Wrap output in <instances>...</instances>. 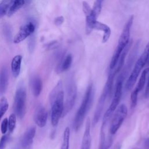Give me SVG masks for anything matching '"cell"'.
<instances>
[{"label": "cell", "instance_id": "ba28073f", "mask_svg": "<svg viewBox=\"0 0 149 149\" xmlns=\"http://www.w3.org/2000/svg\"><path fill=\"white\" fill-rule=\"evenodd\" d=\"M127 114V109L125 104H122L116 108L110 125L109 133L111 135H113L117 132L125 119Z\"/></svg>", "mask_w": 149, "mask_h": 149}, {"label": "cell", "instance_id": "44dd1931", "mask_svg": "<svg viewBox=\"0 0 149 149\" xmlns=\"http://www.w3.org/2000/svg\"><path fill=\"white\" fill-rule=\"evenodd\" d=\"M149 72V68L145 69L143 72L142 73L140 76V77L139 79V82L137 83V86L136 87V88H134L135 90H136L139 93L143 88L145 83H146V75L148 73V72Z\"/></svg>", "mask_w": 149, "mask_h": 149}, {"label": "cell", "instance_id": "277c9868", "mask_svg": "<svg viewBox=\"0 0 149 149\" xmlns=\"http://www.w3.org/2000/svg\"><path fill=\"white\" fill-rule=\"evenodd\" d=\"M15 115L20 119L24 116L26 109V91L22 86H20L15 93L13 102Z\"/></svg>", "mask_w": 149, "mask_h": 149}, {"label": "cell", "instance_id": "3957f363", "mask_svg": "<svg viewBox=\"0 0 149 149\" xmlns=\"http://www.w3.org/2000/svg\"><path fill=\"white\" fill-rule=\"evenodd\" d=\"M148 55H149V42L147 43V44L145 47L142 54L140 56V57L135 63L134 68L126 81L125 86V88L126 90H130L133 87V86L134 85V84L136 83L137 77L141 69L146 65Z\"/></svg>", "mask_w": 149, "mask_h": 149}, {"label": "cell", "instance_id": "ac0fdd59", "mask_svg": "<svg viewBox=\"0 0 149 149\" xmlns=\"http://www.w3.org/2000/svg\"><path fill=\"white\" fill-rule=\"evenodd\" d=\"M31 87L33 95L36 97H38L42 88V82L40 76H36L33 79Z\"/></svg>", "mask_w": 149, "mask_h": 149}, {"label": "cell", "instance_id": "4fadbf2b", "mask_svg": "<svg viewBox=\"0 0 149 149\" xmlns=\"http://www.w3.org/2000/svg\"><path fill=\"white\" fill-rule=\"evenodd\" d=\"M91 121L89 118L86 120L85 129L82 139L81 148L80 149H91V137L90 134Z\"/></svg>", "mask_w": 149, "mask_h": 149}, {"label": "cell", "instance_id": "6da1fadb", "mask_svg": "<svg viewBox=\"0 0 149 149\" xmlns=\"http://www.w3.org/2000/svg\"><path fill=\"white\" fill-rule=\"evenodd\" d=\"M94 92L93 90V84L90 83L84 94L83 101L79 107L73 120V127L75 132L78 131L81 127L86 115L93 101Z\"/></svg>", "mask_w": 149, "mask_h": 149}, {"label": "cell", "instance_id": "d6986e66", "mask_svg": "<svg viewBox=\"0 0 149 149\" xmlns=\"http://www.w3.org/2000/svg\"><path fill=\"white\" fill-rule=\"evenodd\" d=\"M26 1L23 0H15L12 1L11 4L9 8L7 15L8 17L12 16L14 15L17 10H19L22 7L24 6Z\"/></svg>", "mask_w": 149, "mask_h": 149}, {"label": "cell", "instance_id": "f546056e", "mask_svg": "<svg viewBox=\"0 0 149 149\" xmlns=\"http://www.w3.org/2000/svg\"><path fill=\"white\" fill-rule=\"evenodd\" d=\"M64 22V17L62 16H59L54 19V24L56 26L61 25Z\"/></svg>", "mask_w": 149, "mask_h": 149}, {"label": "cell", "instance_id": "5bb4252c", "mask_svg": "<svg viewBox=\"0 0 149 149\" xmlns=\"http://www.w3.org/2000/svg\"><path fill=\"white\" fill-rule=\"evenodd\" d=\"M93 29L103 31V37L102 40V42L103 43L107 42L109 39L111 35V30L107 24L97 20L94 23Z\"/></svg>", "mask_w": 149, "mask_h": 149}, {"label": "cell", "instance_id": "d4e9b609", "mask_svg": "<svg viewBox=\"0 0 149 149\" xmlns=\"http://www.w3.org/2000/svg\"><path fill=\"white\" fill-rule=\"evenodd\" d=\"M12 1H2L0 3V18L8 13L9 8L11 4Z\"/></svg>", "mask_w": 149, "mask_h": 149}, {"label": "cell", "instance_id": "1f68e13d", "mask_svg": "<svg viewBox=\"0 0 149 149\" xmlns=\"http://www.w3.org/2000/svg\"><path fill=\"white\" fill-rule=\"evenodd\" d=\"M146 65H147V66L149 65V55H148V59H147V61Z\"/></svg>", "mask_w": 149, "mask_h": 149}, {"label": "cell", "instance_id": "ffe728a7", "mask_svg": "<svg viewBox=\"0 0 149 149\" xmlns=\"http://www.w3.org/2000/svg\"><path fill=\"white\" fill-rule=\"evenodd\" d=\"M103 1L102 0H97L94 2L92 9V15L93 18L97 20L101 13Z\"/></svg>", "mask_w": 149, "mask_h": 149}, {"label": "cell", "instance_id": "e0dca14e", "mask_svg": "<svg viewBox=\"0 0 149 149\" xmlns=\"http://www.w3.org/2000/svg\"><path fill=\"white\" fill-rule=\"evenodd\" d=\"M22 61V56L17 55L15 56L11 62V71L15 78H17L20 74L21 69V63Z\"/></svg>", "mask_w": 149, "mask_h": 149}, {"label": "cell", "instance_id": "9c48e42d", "mask_svg": "<svg viewBox=\"0 0 149 149\" xmlns=\"http://www.w3.org/2000/svg\"><path fill=\"white\" fill-rule=\"evenodd\" d=\"M36 29V24L33 22H29L20 28L19 31L13 38V42L18 44L30 36L32 35Z\"/></svg>", "mask_w": 149, "mask_h": 149}, {"label": "cell", "instance_id": "8992f818", "mask_svg": "<svg viewBox=\"0 0 149 149\" xmlns=\"http://www.w3.org/2000/svg\"><path fill=\"white\" fill-rule=\"evenodd\" d=\"M77 95V86L75 81L71 77L68 82L66 88V97L64 102L62 116H65L73 107Z\"/></svg>", "mask_w": 149, "mask_h": 149}, {"label": "cell", "instance_id": "f1b7e54d", "mask_svg": "<svg viewBox=\"0 0 149 149\" xmlns=\"http://www.w3.org/2000/svg\"><path fill=\"white\" fill-rule=\"evenodd\" d=\"M8 139L9 137L8 134H5L2 136L0 140V149H4L5 148Z\"/></svg>", "mask_w": 149, "mask_h": 149}, {"label": "cell", "instance_id": "30bf717a", "mask_svg": "<svg viewBox=\"0 0 149 149\" xmlns=\"http://www.w3.org/2000/svg\"><path fill=\"white\" fill-rule=\"evenodd\" d=\"M108 96H109V91L107 89V88L104 86L103 90L101 93V95L100 96V98L98 99L95 109V112L94 114V117H93V125L95 126L98 122L100 120V118L101 116V113L103 111L104 105H105V101L107 99V97Z\"/></svg>", "mask_w": 149, "mask_h": 149}, {"label": "cell", "instance_id": "4dcf8cb0", "mask_svg": "<svg viewBox=\"0 0 149 149\" xmlns=\"http://www.w3.org/2000/svg\"><path fill=\"white\" fill-rule=\"evenodd\" d=\"M145 98H149V78L147 81V86H146V91H145Z\"/></svg>", "mask_w": 149, "mask_h": 149}, {"label": "cell", "instance_id": "52a82bcc", "mask_svg": "<svg viewBox=\"0 0 149 149\" xmlns=\"http://www.w3.org/2000/svg\"><path fill=\"white\" fill-rule=\"evenodd\" d=\"M122 86H123V81L119 80H117L116 83L115 91L113 98L112 100L110 106L107 109V110L106 111L104 115L102 124L107 125L110 118L112 115L114 111L118 108V105L120 102L122 94Z\"/></svg>", "mask_w": 149, "mask_h": 149}, {"label": "cell", "instance_id": "cb8c5ba5", "mask_svg": "<svg viewBox=\"0 0 149 149\" xmlns=\"http://www.w3.org/2000/svg\"><path fill=\"white\" fill-rule=\"evenodd\" d=\"M9 107V104L6 97H2L0 100V120L3 116Z\"/></svg>", "mask_w": 149, "mask_h": 149}, {"label": "cell", "instance_id": "7402d4cb", "mask_svg": "<svg viewBox=\"0 0 149 149\" xmlns=\"http://www.w3.org/2000/svg\"><path fill=\"white\" fill-rule=\"evenodd\" d=\"M70 129L66 127L64 130L63 135V140L61 149H69V140H70Z\"/></svg>", "mask_w": 149, "mask_h": 149}, {"label": "cell", "instance_id": "484cf974", "mask_svg": "<svg viewBox=\"0 0 149 149\" xmlns=\"http://www.w3.org/2000/svg\"><path fill=\"white\" fill-rule=\"evenodd\" d=\"M16 115L15 113H12L9 117L8 119V129L9 131L12 133L16 126Z\"/></svg>", "mask_w": 149, "mask_h": 149}, {"label": "cell", "instance_id": "83f0119b", "mask_svg": "<svg viewBox=\"0 0 149 149\" xmlns=\"http://www.w3.org/2000/svg\"><path fill=\"white\" fill-rule=\"evenodd\" d=\"M8 128V119L6 118H5V119H3L1 123V133L3 134H5L7 132Z\"/></svg>", "mask_w": 149, "mask_h": 149}, {"label": "cell", "instance_id": "5b68a950", "mask_svg": "<svg viewBox=\"0 0 149 149\" xmlns=\"http://www.w3.org/2000/svg\"><path fill=\"white\" fill-rule=\"evenodd\" d=\"M51 124L56 126L60 118L62 116L64 106V92L61 90L54 100L51 102Z\"/></svg>", "mask_w": 149, "mask_h": 149}, {"label": "cell", "instance_id": "7c38bea8", "mask_svg": "<svg viewBox=\"0 0 149 149\" xmlns=\"http://www.w3.org/2000/svg\"><path fill=\"white\" fill-rule=\"evenodd\" d=\"M36 128L35 126H31L27 129L24 132L21 140V144L24 149H29L33 143V139L35 136Z\"/></svg>", "mask_w": 149, "mask_h": 149}, {"label": "cell", "instance_id": "2e32d148", "mask_svg": "<svg viewBox=\"0 0 149 149\" xmlns=\"http://www.w3.org/2000/svg\"><path fill=\"white\" fill-rule=\"evenodd\" d=\"M72 60L73 58L71 54H68L63 57L57 65L56 69L57 73H60L68 70L72 65Z\"/></svg>", "mask_w": 149, "mask_h": 149}, {"label": "cell", "instance_id": "8fae6325", "mask_svg": "<svg viewBox=\"0 0 149 149\" xmlns=\"http://www.w3.org/2000/svg\"><path fill=\"white\" fill-rule=\"evenodd\" d=\"M48 112L46 109L42 105H39L36 108L34 120L36 124L40 127H44L47 123Z\"/></svg>", "mask_w": 149, "mask_h": 149}, {"label": "cell", "instance_id": "7a4b0ae2", "mask_svg": "<svg viewBox=\"0 0 149 149\" xmlns=\"http://www.w3.org/2000/svg\"><path fill=\"white\" fill-rule=\"evenodd\" d=\"M133 16H131L126 22L123 29L122 32L119 38L116 48L115 52H113L109 64V68L111 70H112L116 68L122 51L130 41L129 39L130 36V30L133 24Z\"/></svg>", "mask_w": 149, "mask_h": 149}, {"label": "cell", "instance_id": "4316f807", "mask_svg": "<svg viewBox=\"0 0 149 149\" xmlns=\"http://www.w3.org/2000/svg\"><path fill=\"white\" fill-rule=\"evenodd\" d=\"M138 94H139V92L135 89H134V90L131 93V95H130V102H131L130 103V106H131L132 108H134L137 105Z\"/></svg>", "mask_w": 149, "mask_h": 149}, {"label": "cell", "instance_id": "603a6c76", "mask_svg": "<svg viewBox=\"0 0 149 149\" xmlns=\"http://www.w3.org/2000/svg\"><path fill=\"white\" fill-rule=\"evenodd\" d=\"M62 90V82L61 80H59L53 90L51 91L49 94V101L50 103L54 100V98L56 97L58 93Z\"/></svg>", "mask_w": 149, "mask_h": 149}, {"label": "cell", "instance_id": "9a60e30c", "mask_svg": "<svg viewBox=\"0 0 149 149\" xmlns=\"http://www.w3.org/2000/svg\"><path fill=\"white\" fill-rule=\"evenodd\" d=\"M8 83L9 77L8 69L5 66H3L0 70V95H2L6 92Z\"/></svg>", "mask_w": 149, "mask_h": 149}]
</instances>
